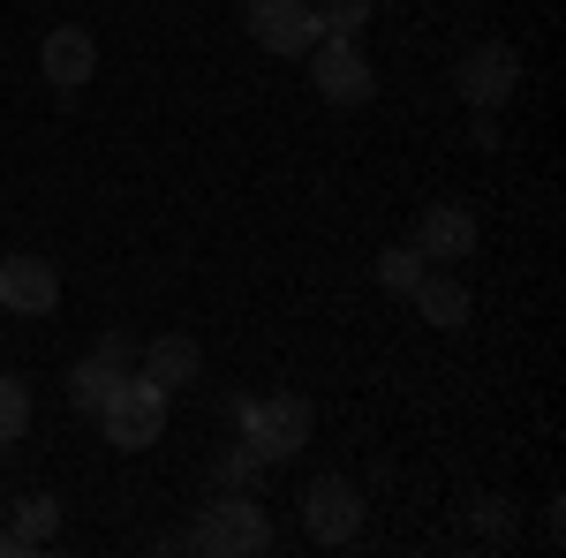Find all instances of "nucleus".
Segmentation results:
<instances>
[{
    "label": "nucleus",
    "mask_w": 566,
    "mask_h": 558,
    "mask_svg": "<svg viewBox=\"0 0 566 558\" xmlns=\"http://www.w3.org/2000/svg\"><path fill=\"white\" fill-rule=\"evenodd\" d=\"M310 430H317V415H310L303 392H234V438L258 453L264 468L303 461V453H310Z\"/></svg>",
    "instance_id": "nucleus-1"
},
{
    "label": "nucleus",
    "mask_w": 566,
    "mask_h": 558,
    "mask_svg": "<svg viewBox=\"0 0 566 558\" xmlns=\"http://www.w3.org/2000/svg\"><path fill=\"white\" fill-rule=\"evenodd\" d=\"M181 544L197 558H264L280 536H272V514L258 506V491H212V506L197 514Z\"/></svg>",
    "instance_id": "nucleus-2"
},
{
    "label": "nucleus",
    "mask_w": 566,
    "mask_h": 558,
    "mask_svg": "<svg viewBox=\"0 0 566 558\" xmlns=\"http://www.w3.org/2000/svg\"><path fill=\"white\" fill-rule=\"evenodd\" d=\"M167 400H175V392H159L144 370H129V378L114 386V400L98 408L106 445H114V453H144V445H159V430H167Z\"/></svg>",
    "instance_id": "nucleus-3"
},
{
    "label": "nucleus",
    "mask_w": 566,
    "mask_h": 558,
    "mask_svg": "<svg viewBox=\"0 0 566 558\" xmlns=\"http://www.w3.org/2000/svg\"><path fill=\"white\" fill-rule=\"evenodd\" d=\"M453 91H461V106L469 114H499L514 91H522V53L499 39H476L461 45V61H453Z\"/></svg>",
    "instance_id": "nucleus-4"
},
{
    "label": "nucleus",
    "mask_w": 566,
    "mask_h": 558,
    "mask_svg": "<svg viewBox=\"0 0 566 558\" xmlns=\"http://www.w3.org/2000/svg\"><path fill=\"white\" fill-rule=\"evenodd\" d=\"M303 61H310V84H317L325 106H348L355 114V106L378 98V69H370V53H363L355 39H317Z\"/></svg>",
    "instance_id": "nucleus-5"
},
{
    "label": "nucleus",
    "mask_w": 566,
    "mask_h": 558,
    "mask_svg": "<svg viewBox=\"0 0 566 558\" xmlns=\"http://www.w3.org/2000/svg\"><path fill=\"white\" fill-rule=\"evenodd\" d=\"M242 23H250L258 53H272V61H303L310 45L325 39L317 0H250V8H242Z\"/></svg>",
    "instance_id": "nucleus-6"
},
{
    "label": "nucleus",
    "mask_w": 566,
    "mask_h": 558,
    "mask_svg": "<svg viewBox=\"0 0 566 558\" xmlns=\"http://www.w3.org/2000/svg\"><path fill=\"white\" fill-rule=\"evenodd\" d=\"M303 528H310V544H325V551L355 544L363 536V491L348 475H317L303 491Z\"/></svg>",
    "instance_id": "nucleus-7"
},
{
    "label": "nucleus",
    "mask_w": 566,
    "mask_h": 558,
    "mask_svg": "<svg viewBox=\"0 0 566 558\" xmlns=\"http://www.w3.org/2000/svg\"><path fill=\"white\" fill-rule=\"evenodd\" d=\"M408 250L423 264H469L476 257V212H469V204H423Z\"/></svg>",
    "instance_id": "nucleus-8"
},
{
    "label": "nucleus",
    "mask_w": 566,
    "mask_h": 558,
    "mask_svg": "<svg viewBox=\"0 0 566 558\" xmlns=\"http://www.w3.org/2000/svg\"><path fill=\"white\" fill-rule=\"evenodd\" d=\"M39 76L53 91H84L98 76V39H91L84 23H53L39 39Z\"/></svg>",
    "instance_id": "nucleus-9"
},
{
    "label": "nucleus",
    "mask_w": 566,
    "mask_h": 558,
    "mask_svg": "<svg viewBox=\"0 0 566 558\" xmlns=\"http://www.w3.org/2000/svg\"><path fill=\"white\" fill-rule=\"evenodd\" d=\"M0 309L8 317H53L61 309V272L45 257H0Z\"/></svg>",
    "instance_id": "nucleus-10"
},
{
    "label": "nucleus",
    "mask_w": 566,
    "mask_h": 558,
    "mask_svg": "<svg viewBox=\"0 0 566 558\" xmlns=\"http://www.w3.org/2000/svg\"><path fill=\"white\" fill-rule=\"evenodd\" d=\"M408 302L423 309V325H438V333H461L476 317V295H469V280L453 264H423V280L408 287Z\"/></svg>",
    "instance_id": "nucleus-11"
},
{
    "label": "nucleus",
    "mask_w": 566,
    "mask_h": 558,
    "mask_svg": "<svg viewBox=\"0 0 566 558\" xmlns=\"http://www.w3.org/2000/svg\"><path fill=\"white\" fill-rule=\"evenodd\" d=\"M136 370H144L159 392H181V386H197V378H205V347L189 340V333H159V340L136 347Z\"/></svg>",
    "instance_id": "nucleus-12"
},
{
    "label": "nucleus",
    "mask_w": 566,
    "mask_h": 558,
    "mask_svg": "<svg viewBox=\"0 0 566 558\" xmlns=\"http://www.w3.org/2000/svg\"><path fill=\"white\" fill-rule=\"evenodd\" d=\"M8 536H15V551H23V558L39 551V544H53V536H61V498H53V491L15 498V528H8Z\"/></svg>",
    "instance_id": "nucleus-13"
},
{
    "label": "nucleus",
    "mask_w": 566,
    "mask_h": 558,
    "mask_svg": "<svg viewBox=\"0 0 566 558\" xmlns=\"http://www.w3.org/2000/svg\"><path fill=\"white\" fill-rule=\"evenodd\" d=\"M129 370H114V362H98V355H84L76 370H69V408L76 415H98L106 400H114V386H122Z\"/></svg>",
    "instance_id": "nucleus-14"
},
{
    "label": "nucleus",
    "mask_w": 566,
    "mask_h": 558,
    "mask_svg": "<svg viewBox=\"0 0 566 558\" xmlns=\"http://www.w3.org/2000/svg\"><path fill=\"white\" fill-rule=\"evenodd\" d=\"M258 475H264V461L250 453V445H242V438H234V445H219V453H212V491H250Z\"/></svg>",
    "instance_id": "nucleus-15"
},
{
    "label": "nucleus",
    "mask_w": 566,
    "mask_h": 558,
    "mask_svg": "<svg viewBox=\"0 0 566 558\" xmlns=\"http://www.w3.org/2000/svg\"><path fill=\"white\" fill-rule=\"evenodd\" d=\"M23 430H31V386L0 370V445H15Z\"/></svg>",
    "instance_id": "nucleus-16"
},
{
    "label": "nucleus",
    "mask_w": 566,
    "mask_h": 558,
    "mask_svg": "<svg viewBox=\"0 0 566 558\" xmlns=\"http://www.w3.org/2000/svg\"><path fill=\"white\" fill-rule=\"evenodd\" d=\"M370 8L378 0H317V23H325V39H355L370 23Z\"/></svg>",
    "instance_id": "nucleus-17"
},
{
    "label": "nucleus",
    "mask_w": 566,
    "mask_h": 558,
    "mask_svg": "<svg viewBox=\"0 0 566 558\" xmlns=\"http://www.w3.org/2000/svg\"><path fill=\"white\" fill-rule=\"evenodd\" d=\"M416 280H423V257H416V250H386V257H378V287H386V295H408Z\"/></svg>",
    "instance_id": "nucleus-18"
},
{
    "label": "nucleus",
    "mask_w": 566,
    "mask_h": 558,
    "mask_svg": "<svg viewBox=\"0 0 566 558\" xmlns=\"http://www.w3.org/2000/svg\"><path fill=\"white\" fill-rule=\"evenodd\" d=\"M476 536H483V544H514V514H506V498H476Z\"/></svg>",
    "instance_id": "nucleus-19"
},
{
    "label": "nucleus",
    "mask_w": 566,
    "mask_h": 558,
    "mask_svg": "<svg viewBox=\"0 0 566 558\" xmlns=\"http://www.w3.org/2000/svg\"><path fill=\"white\" fill-rule=\"evenodd\" d=\"M91 355H98V362H114V370H136V340H129V333H106Z\"/></svg>",
    "instance_id": "nucleus-20"
},
{
    "label": "nucleus",
    "mask_w": 566,
    "mask_h": 558,
    "mask_svg": "<svg viewBox=\"0 0 566 558\" xmlns=\"http://www.w3.org/2000/svg\"><path fill=\"white\" fill-rule=\"evenodd\" d=\"M469 144H476V151H499V144H506V136H499V114H476V122H469Z\"/></svg>",
    "instance_id": "nucleus-21"
},
{
    "label": "nucleus",
    "mask_w": 566,
    "mask_h": 558,
    "mask_svg": "<svg viewBox=\"0 0 566 558\" xmlns=\"http://www.w3.org/2000/svg\"><path fill=\"white\" fill-rule=\"evenodd\" d=\"M0 558H23V551H15V536H0Z\"/></svg>",
    "instance_id": "nucleus-22"
}]
</instances>
